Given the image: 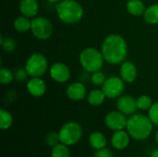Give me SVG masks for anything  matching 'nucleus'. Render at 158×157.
<instances>
[{
	"label": "nucleus",
	"mask_w": 158,
	"mask_h": 157,
	"mask_svg": "<svg viewBox=\"0 0 158 157\" xmlns=\"http://www.w3.org/2000/svg\"><path fill=\"white\" fill-rule=\"evenodd\" d=\"M50 77L58 83H65L70 79L69 68L61 62H56L50 67Z\"/></svg>",
	"instance_id": "obj_11"
},
{
	"label": "nucleus",
	"mask_w": 158,
	"mask_h": 157,
	"mask_svg": "<svg viewBox=\"0 0 158 157\" xmlns=\"http://www.w3.org/2000/svg\"><path fill=\"white\" fill-rule=\"evenodd\" d=\"M143 19L149 24H158V4L146 7L143 13Z\"/></svg>",
	"instance_id": "obj_21"
},
{
	"label": "nucleus",
	"mask_w": 158,
	"mask_h": 157,
	"mask_svg": "<svg viewBox=\"0 0 158 157\" xmlns=\"http://www.w3.org/2000/svg\"><path fill=\"white\" fill-rule=\"evenodd\" d=\"M58 19L66 24H75L83 16V7L77 0H61L56 6Z\"/></svg>",
	"instance_id": "obj_3"
},
{
	"label": "nucleus",
	"mask_w": 158,
	"mask_h": 157,
	"mask_svg": "<svg viewBox=\"0 0 158 157\" xmlns=\"http://www.w3.org/2000/svg\"><path fill=\"white\" fill-rule=\"evenodd\" d=\"M47 59L40 53L31 55L25 64V69L31 77H42L47 71Z\"/></svg>",
	"instance_id": "obj_6"
},
{
	"label": "nucleus",
	"mask_w": 158,
	"mask_h": 157,
	"mask_svg": "<svg viewBox=\"0 0 158 157\" xmlns=\"http://www.w3.org/2000/svg\"><path fill=\"white\" fill-rule=\"evenodd\" d=\"M48 2H50V3H58L59 1H61V0H47Z\"/></svg>",
	"instance_id": "obj_34"
},
{
	"label": "nucleus",
	"mask_w": 158,
	"mask_h": 157,
	"mask_svg": "<svg viewBox=\"0 0 158 157\" xmlns=\"http://www.w3.org/2000/svg\"><path fill=\"white\" fill-rule=\"evenodd\" d=\"M137 68L136 66L131 61H124L121 63L120 67V78L127 83L133 82L137 78Z\"/></svg>",
	"instance_id": "obj_15"
},
{
	"label": "nucleus",
	"mask_w": 158,
	"mask_h": 157,
	"mask_svg": "<svg viewBox=\"0 0 158 157\" xmlns=\"http://www.w3.org/2000/svg\"><path fill=\"white\" fill-rule=\"evenodd\" d=\"M127 122H128L127 116L118 110H115L107 113L105 118L106 126L109 130L114 131L125 130L127 127Z\"/></svg>",
	"instance_id": "obj_9"
},
{
	"label": "nucleus",
	"mask_w": 158,
	"mask_h": 157,
	"mask_svg": "<svg viewBox=\"0 0 158 157\" xmlns=\"http://www.w3.org/2000/svg\"><path fill=\"white\" fill-rule=\"evenodd\" d=\"M117 108L118 111H120L126 116H132L138 110L137 99L128 94L121 95L118 98Z\"/></svg>",
	"instance_id": "obj_10"
},
{
	"label": "nucleus",
	"mask_w": 158,
	"mask_h": 157,
	"mask_svg": "<svg viewBox=\"0 0 158 157\" xmlns=\"http://www.w3.org/2000/svg\"><path fill=\"white\" fill-rule=\"evenodd\" d=\"M154 124L148 116L143 114H134L128 118L126 130L133 140H146L152 134Z\"/></svg>",
	"instance_id": "obj_2"
},
{
	"label": "nucleus",
	"mask_w": 158,
	"mask_h": 157,
	"mask_svg": "<svg viewBox=\"0 0 158 157\" xmlns=\"http://www.w3.org/2000/svg\"><path fill=\"white\" fill-rule=\"evenodd\" d=\"M151 157H158V149L154 150L151 154Z\"/></svg>",
	"instance_id": "obj_32"
},
{
	"label": "nucleus",
	"mask_w": 158,
	"mask_h": 157,
	"mask_svg": "<svg viewBox=\"0 0 158 157\" xmlns=\"http://www.w3.org/2000/svg\"><path fill=\"white\" fill-rule=\"evenodd\" d=\"M128 12L135 17H139L141 15H143L146 7L143 1L141 0H129L126 5Z\"/></svg>",
	"instance_id": "obj_18"
},
{
	"label": "nucleus",
	"mask_w": 158,
	"mask_h": 157,
	"mask_svg": "<svg viewBox=\"0 0 158 157\" xmlns=\"http://www.w3.org/2000/svg\"><path fill=\"white\" fill-rule=\"evenodd\" d=\"M31 31L38 40H47L53 33V25L44 17H34L31 19Z\"/></svg>",
	"instance_id": "obj_7"
},
{
	"label": "nucleus",
	"mask_w": 158,
	"mask_h": 157,
	"mask_svg": "<svg viewBox=\"0 0 158 157\" xmlns=\"http://www.w3.org/2000/svg\"><path fill=\"white\" fill-rule=\"evenodd\" d=\"M13 26L18 32H27L29 30H31V20L30 19V18L22 15L15 19Z\"/></svg>",
	"instance_id": "obj_20"
},
{
	"label": "nucleus",
	"mask_w": 158,
	"mask_h": 157,
	"mask_svg": "<svg viewBox=\"0 0 158 157\" xmlns=\"http://www.w3.org/2000/svg\"><path fill=\"white\" fill-rule=\"evenodd\" d=\"M89 143L94 149L99 150V149L106 147L107 141L104 133L100 131H94L89 137Z\"/></svg>",
	"instance_id": "obj_17"
},
{
	"label": "nucleus",
	"mask_w": 158,
	"mask_h": 157,
	"mask_svg": "<svg viewBox=\"0 0 158 157\" xmlns=\"http://www.w3.org/2000/svg\"><path fill=\"white\" fill-rule=\"evenodd\" d=\"M125 89V81L118 77H110L102 85V90L106 98L115 99L122 95Z\"/></svg>",
	"instance_id": "obj_8"
},
{
	"label": "nucleus",
	"mask_w": 158,
	"mask_h": 157,
	"mask_svg": "<svg viewBox=\"0 0 158 157\" xmlns=\"http://www.w3.org/2000/svg\"><path fill=\"white\" fill-rule=\"evenodd\" d=\"M94 157H113V154L108 148L105 147V148L96 150L95 153L94 154Z\"/></svg>",
	"instance_id": "obj_30"
},
{
	"label": "nucleus",
	"mask_w": 158,
	"mask_h": 157,
	"mask_svg": "<svg viewBox=\"0 0 158 157\" xmlns=\"http://www.w3.org/2000/svg\"><path fill=\"white\" fill-rule=\"evenodd\" d=\"M106 76L105 74L99 70V71H95L92 74V77H91V81L93 82V84L96 85V86H99V85H103L104 82L106 81Z\"/></svg>",
	"instance_id": "obj_29"
},
{
	"label": "nucleus",
	"mask_w": 158,
	"mask_h": 157,
	"mask_svg": "<svg viewBox=\"0 0 158 157\" xmlns=\"http://www.w3.org/2000/svg\"><path fill=\"white\" fill-rule=\"evenodd\" d=\"M27 90L29 93L34 97H41L46 92V84L41 77H31L27 82Z\"/></svg>",
	"instance_id": "obj_13"
},
{
	"label": "nucleus",
	"mask_w": 158,
	"mask_h": 157,
	"mask_svg": "<svg viewBox=\"0 0 158 157\" xmlns=\"http://www.w3.org/2000/svg\"><path fill=\"white\" fill-rule=\"evenodd\" d=\"M51 157H70L69 146L62 143L55 145L51 150Z\"/></svg>",
	"instance_id": "obj_23"
},
{
	"label": "nucleus",
	"mask_w": 158,
	"mask_h": 157,
	"mask_svg": "<svg viewBox=\"0 0 158 157\" xmlns=\"http://www.w3.org/2000/svg\"><path fill=\"white\" fill-rule=\"evenodd\" d=\"M156 143H157L158 145V130H156Z\"/></svg>",
	"instance_id": "obj_33"
},
{
	"label": "nucleus",
	"mask_w": 158,
	"mask_h": 157,
	"mask_svg": "<svg viewBox=\"0 0 158 157\" xmlns=\"http://www.w3.org/2000/svg\"><path fill=\"white\" fill-rule=\"evenodd\" d=\"M106 98V96L102 89L101 90L95 89L89 93V94L87 96V101L93 106H99L105 102Z\"/></svg>",
	"instance_id": "obj_19"
},
{
	"label": "nucleus",
	"mask_w": 158,
	"mask_h": 157,
	"mask_svg": "<svg viewBox=\"0 0 158 157\" xmlns=\"http://www.w3.org/2000/svg\"><path fill=\"white\" fill-rule=\"evenodd\" d=\"M79 60L87 72L94 73L102 69L105 58L101 51L93 47H88L81 52Z\"/></svg>",
	"instance_id": "obj_4"
},
{
	"label": "nucleus",
	"mask_w": 158,
	"mask_h": 157,
	"mask_svg": "<svg viewBox=\"0 0 158 157\" xmlns=\"http://www.w3.org/2000/svg\"><path fill=\"white\" fill-rule=\"evenodd\" d=\"M101 52L105 61L111 65L121 64L126 60L128 55V44L126 40L119 34H109L102 43Z\"/></svg>",
	"instance_id": "obj_1"
},
{
	"label": "nucleus",
	"mask_w": 158,
	"mask_h": 157,
	"mask_svg": "<svg viewBox=\"0 0 158 157\" xmlns=\"http://www.w3.org/2000/svg\"><path fill=\"white\" fill-rule=\"evenodd\" d=\"M28 72L26 71V69H22V68H19L15 71L14 73V76H15V79L18 81H23L27 79V76H28Z\"/></svg>",
	"instance_id": "obj_31"
},
{
	"label": "nucleus",
	"mask_w": 158,
	"mask_h": 157,
	"mask_svg": "<svg viewBox=\"0 0 158 157\" xmlns=\"http://www.w3.org/2000/svg\"><path fill=\"white\" fill-rule=\"evenodd\" d=\"M128 1H129V0H128Z\"/></svg>",
	"instance_id": "obj_35"
},
{
	"label": "nucleus",
	"mask_w": 158,
	"mask_h": 157,
	"mask_svg": "<svg viewBox=\"0 0 158 157\" xmlns=\"http://www.w3.org/2000/svg\"><path fill=\"white\" fill-rule=\"evenodd\" d=\"M60 143L72 146L78 143L82 137V128L75 121H69L65 123L58 131Z\"/></svg>",
	"instance_id": "obj_5"
},
{
	"label": "nucleus",
	"mask_w": 158,
	"mask_h": 157,
	"mask_svg": "<svg viewBox=\"0 0 158 157\" xmlns=\"http://www.w3.org/2000/svg\"><path fill=\"white\" fill-rule=\"evenodd\" d=\"M59 143H60V139H59L58 132L51 131V132L47 133V135L45 136V143L50 147H54L55 145L58 144Z\"/></svg>",
	"instance_id": "obj_27"
},
{
	"label": "nucleus",
	"mask_w": 158,
	"mask_h": 157,
	"mask_svg": "<svg viewBox=\"0 0 158 157\" xmlns=\"http://www.w3.org/2000/svg\"><path fill=\"white\" fill-rule=\"evenodd\" d=\"M19 8L21 15L28 18H34L38 13L39 5L37 0H20Z\"/></svg>",
	"instance_id": "obj_16"
},
{
	"label": "nucleus",
	"mask_w": 158,
	"mask_h": 157,
	"mask_svg": "<svg viewBox=\"0 0 158 157\" xmlns=\"http://www.w3.org/2000/svg\"><path fill=\"white\" fill-rule=\"evenodd\" d=\"M0 43H1V47L4 51L7 52V53H11L16 49L17 43L16 41L11 38V37H6L4 38L3 36H1L0 38Z\"/></svg>",
	"instance_id": "obj_24"
},
{
	"label": "nucleus",
	"mask_w": 158,
	"mask_h": 157,
	"mask_svg": "<svg viewBox=\"0 0 158 157\" xmlns=\"http://www.w3.org/2000/svg\"><path fill=\"white\" fill-rule=\"evenodd\" d=\"M13 124V117L6 109L0 110V129L3 130H8Z\"/></svg>",
	"instance_id": "obj_22"
},
{
	"label": "nucleus",
	"mask_w": 158,
	"mask_h": 157,
	"mask_svg": "<svg viewBox=\"0 0 158 157\" xmlns=\"http://www.w3.org/2000/svg\"><path fill=\"white\" fill-rule=\"evenodd\" d=\"M14 79V73L10 69L6 68H2L0 69V81L2 84H9L13 81Z\"/></svg>",
	"instance_id": "obj_26"
},
{
	"label": "nucleus",
	"mask_w": 158,
	"mask_h": 157,
	"mask_svg": "<svg viewBox=\"0 0 158 157\" xmlns=\"http://www.w3.org/2000/svg\"><path fill=\"white\" fill-rule=\"evenodd\" d=\"M153 104L154 103H153L151 97H149L148 95L143 94L137 98V106H138V109H140V110H143V111L149 110Z\"/></svg>",
	"instance_id": "obj_25"
},
{
	"label": "nucleus",
	"mask_w": 158,
	"mask_h": 157,
	"mask_svg": "<svg viewBox=\"0 0 158 157\" xmlns=\"http://www.w3.org/2000/svg\"><path fill=\"white\" fill-rule=\"evenodd\" d=\"M66 94L72 101H81L86 96V87L82 82H73L68 86Z\"/></svg>",
	"instance_id": "obj_14"
},
{
	"label": "nucleus",
	"mask_w": 158,
	"mask_h": 157,
	"mask_svg": "<svg viewBox=\"0 0 158 157\" xmlns=\"http://www.w3.org/2000/svg\"><path fill=\"white\" fill-rule=\"evenodd\" d=\"M148 117L154 126L158 127V102H156L152 105V106L148 110Z\"/></svg>",
	"instance_id": "obj_28"
},
{
	"label": "nucleus",
	"mask_w": 158,
	"mask_h": 157,
	"mask_svg": "<svg viewBox=\"0 0 158 157\" xmlns=\"http://www.w3.org/2000/svg\"><path fill=\"white\" fill-rule=\"evenodd\" d=\"M131 135L127 130H117L114 132V134L111 137V145L116 150L121 151L126 149L131 142Z\"/></svg>",
	"instance_id": "obj_12"
}]
</instances>
